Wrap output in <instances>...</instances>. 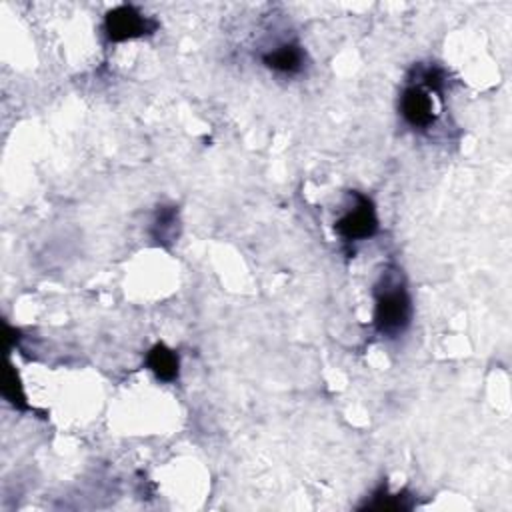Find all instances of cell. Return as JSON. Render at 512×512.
Returning a JSON list of instances; mask_svg holds the SVG:
<instances>
[{"instance_id": "6da1fadb", "label": "cell", "mask_w": 512, "mask_h": 512, "mask_svg": "<svg viewBox=\"0 0 512 512\" xmlns=\"http://www.w3.org/2000/svg\"><path fill=\"white\" fill-rule=\"evenodd\" d=\"M412 318V300L398 275H382L374 291V326L384 336L403 334Z\"/></svg>"}, {"instance_id": "7a4b0ae2", "label": "cell", "mask_w": 512, "mask_h": 512, "mask_svg": "<svg viewBox=\"0 0 512 512\" xmlns=\"http://www.w3.org/2000/svg\"><path fill=\"white\" fill-rule=\"evenodd\" d=\"M444 75L438 68H427L420 83L411 84L400 96V115L412 128H428L435 124L436 112L432 94H443Z\"/></svg>"}, {"instance_id": "3957f363", "label": "cell", "mask_w": 512, "mask_h": 512, "mask_svg": "<svg viewBox=\"0 0 512 512\" xmlns=\"http://www.w3.org/2000/svg\"><path fill=\"white\" fill-rule=\"evenodd\" d=\"M356 203L350 211L344 212L334 224L336 235L347 243H358V240L372 238L379 232V216H376L374 203L368 196L355 192Z\"/></svg>"}, {"instance_id": "277c9868", "label": "cell", "mask_w": 512, "mask_h": 512, "mask_svg": "<svg viewBox=\"0 0 512 512\" xmlns=\"http://www.w3.org/2000/svg\"><path fill=\"white\" fill-rule=\"evenodd\" d=\"M156 22H152L148 16H144L139 8L131 4H123L112 8L104 19V32L110 43H124V40H134L144 35L155 32Z\"/></svg>"}, {"instance_id": "5b68a950", "label": "cell", "mask_w": 512, "mask_h": 512, "mask_svg": "<svg viewBox=\"0 0 512 512\" xmlns=\"http://www.w3.org/2000/svg\"><path fill=\"white\" fill-rule=\"evenodd\" d=\"M147 366L152 372H155L158 380L174 382L176 379H179V372H180V358L172 348H168L166 344L160 342L148 350Z\"/></svg>"}, {"instance_id": "8992f818", "label": "cell", "mask_w": 512, "mask_h": 512, "mask_svg": "<svg viewBox=\"0 0 512 512\" xmlns=\"http://www.w3.org/2000/svg\"><path fill=\"white\" fill-rule=\"evenodd\" d=\"M262 62L278 75H296L302 70L304 51L299 44H283L264 54Z\"/></svg>"}, {"instance_id": "52a82bcc", "label": "cell", "mask_w": 512, "mask_h": 512, "mask_svg": "<svg viewBox=\"0 0 512 512\" xmlns=\"http://www.w3.org/2000/svg\"><path fill=\"white\" fill-rule=\"evenodd\" d=\"M176 224H179V212L174 211V206L160 208L155 227H152V238H155L158 244L172 243V238L176 236Z\"/></svg>"}, {"instance_id": "ba28073f", "label": "cell", "mask_w": 512, "mask_h": 512, "mask_svg": "<svg viewBox=\"0 0 512 512\" xmlns=\"http://www.w3.org/2000/svg\"><path fill=\"white\" fill-rule=\"evenodd\" d=\"M3 395H4V398L8 400V403H11L14 408H19V411H27V408H28L27 395H24V388H22V384H20L19 372H16L12 366H8L6 372H4Z\"/></svg>"}, {"instance_id": "9c48e42d", "label": "cell", "mask_w": 512, "mask_h": 512, "mask_svg": "<svg viewBox=\"0 0 512 512\" xmlns=\"http://www.w3.org/2000/svg\"><path fill=\"white\" fill-rule=\"evenodd\" d=\"M406 499L408 496L388 494L387 486H384L374 494V499L371 502H366V508H371V510H408L412 507V502H408Z\"/></svg>"}]
</instances>
